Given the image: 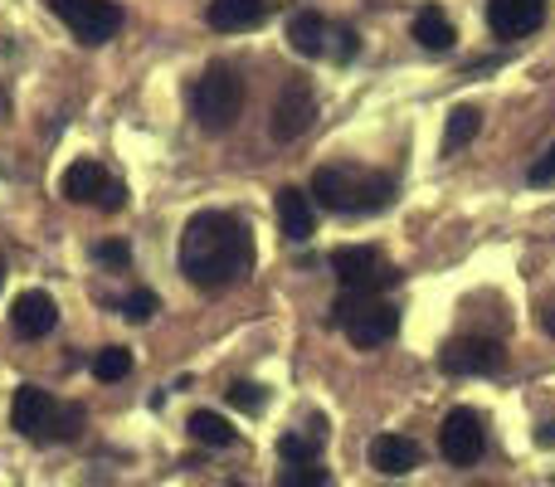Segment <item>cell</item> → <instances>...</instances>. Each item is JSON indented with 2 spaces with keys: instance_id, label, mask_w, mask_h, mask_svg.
<instances>
[{
  "instance_id": "23",
  "label": "cell",
  "mask_w": 555,
  "mask_h": 487,
  "mask_svg": "<svg viewBox=\"0 0 555 487\" xmlns=\"http://www.w3.org/2000/svg\"><path fill=\"white\" fill-rule=\"evenodd\" d=\"M278 487H332V473L322 463H283Z\"/></svg>"
},
{
  "instance_id": "12",
  "label": "cell",
  "mask_w": 555,
  "mask_h": 487,
  "mask_svg": "<svg viewBox=\"0 0 555 487\" xmlns=\"http://www.w3.org/2000/svg\"><path fill=\"white\" fill-rule=\"evenodd\" d=\"M10 326H15V336H25V342H39V336H49L59 326V307L49 293H39V287H29V293L15 297V307H10Z\"/></svg>"
},
{
  "instance_id": "20",
  "label": "cell",
  "mask_w": 555,
  "mask_h": 487,
  "mask_svg": "<svg viewBox=\"0 0 555 487\" xmlns=\"http://www.w3.org/2000/svg\"><path fill=\"white\" fill-rule=\"evenodd\" d=\"M478 127H482L478 107H453L449 127H443V152H459V146H468L473 137H478Z\"/></svg>"
},
{
  "instance_id": "16",
  "label": "cell",
  "mask_w": 555,
  "mask_h": 487,
  "mask_svg": "<svg viewBox=\"0 0 555 487\" xmlns=\"http://www.w3.org/2000/svg\"><path fill=\"white\" fill-rule=\"evenodd\" d=\"M326 39H332V29H326V20L317 15V10H297V15L287 20V44H293L302 59L326 54Z\"/></svg>"
},
{
  "instance_id": "4",
  "label": "cell",
  "mask_w": 555,
  "mask_h": 487,
  "mask_svg": "<svg viewBox=\"0 0 555 487\" xmlns=\"http://www.w3.org/2000/svg\"><path fill=\"white\" fill-rule=\"evenodd\" d=\"M332 322H341L346 342L361 346V351H375V346H385L395 332H400V312H395V303H380V297H365V293L336 297Z\"/></svg>"
},
{
  "instance_id": "3",
  "label": "cell",
  "mask_w": 555,
  "mask_h": 487,
  "mask_svg": "<svg viewBox=\"0 0 555 487\" xmlns=\"http://www.w3.org/2000/svg\"><path fill=\"white\" fill-rule=\"evenodd\" d=\"M191 107H195V123H201L205 132H230L244 113V78L234 74L230 64H210L201 74V84H195Z\"/></svg>"
},
{
  "instance_id": "6",
  "label": "cell",
  "mask_w": 555,
  "mask_h": 487,
  "mask_svg": "<svg viewBox=\"0 0 555 487\" xmlns=\"http://www.w3.org/2000/svg\"><path fill=\"white\" fill-rule=\"evenodd\" d=\"M49 10L74 29L78 44H103L122 29V5L117 0H49Z\"/></svg>"
},
{
  "instance_id": "7",
  "label": "cell",
  "mask_w": 555,
  "mask_h": 487,
  "mask_svg": "<svg viewBox=\"0 0 555 487\" xmlns=\"http://www.w3.org/2000/svg\"><path fill=\"white\" fill-rule=\"evenodd\" d=\"M439 449H443V459H449L453 469H473V463L482 459V449H488V434H482L478 410H468V405H459V410H449V414H443Z\"/></svg>"
},
{
  "instance_id": "33",
  "label": "cell",
  "mask_w": 555,
  "mask_h": 487,
  "mask_svg": "<svg viewBox=\"0 0 555 487\" xmlns=\"http://www.w3.org/2000/svg\"><path fill=\"white\" fill-rule=\"evenodd\" d=\"M0 283H5V258H0Z\"/></svg>"
},
{
  "instance_id": "22",
  "label": "cell",
  "mask_w": 555,
  "mask_h": 487,
  "mask_svg": "<svg viewBox=\"0 0 555 487\" xmlns=\"http://www.w3.org/2000/svg\"><path fill=\"white\" fill-rule=\"evenodd\" d=\"M317 449H322V434H283L278 439V459L283 463H317Z\"/></svg>"
},
{
  "instance_id": "18",
  "label": "cell",
  "mask_w": 555,
  "mask_h": 487,
  "mask_svg": "<svg viewBox=\"0 0 555 487\" xmlns=\"http://www.w3.org/2000/svg\"><path fill=\"white\" fill-rule=\"evenodd\" d=\"M410 35H414V39H420V44H424V49H429V54H443V49H449V44H453V39H459V35H453V20H449V15H443V10H439V5H424V10H420V15H414Z\"/></svg>"
},
{
  "instance_id": "19",
  "label": "cell",
  "mask_w": 555,
  "mask_h": 487,
  "mask_svg": "<svg viewBox=\"0 0 555 487\" xmlns=\"http://www.w3.org/2000/svg\"><path fill=\"white\" fill-rule=\"evenodd\" d=\"M191 439L195 444H205V449H234V424L224 420V414H215V410H195L191 414Z\"/></svg>"
},
{
  "instance_id": "2",
  "label": "cell",
  "mask_w": 555,
  "mask_h": 487,
  "mask_svg": "<svg viewBox=\"0 0 555 487\" xmlns=\"http://www.w3.org/2000/svg\"><path fill=\"white\" fill-rule=\"evenodd\" d=\"M312 201L336 215H375L395 201V181L361 166H322L312 176Z\"/></svg>"
},
{
  "instance_id": "25",
  "label": "cell",
  "mask_w": 555,
  "mask_h": 487,
  "mask_svg": "<svg viewBox=\"0 0 555 487\" xmlns=\"http://www.w3.org/2000/svg\"><path fill=\"white\" fill-rule=\"evenodd\" d=\"M78 430H83V410H78V405H54V420H49V439L68 444V439H78Z\"/></svg>"
},
{
  "instance_id": "31",
  "label": "cell",
  "mask_w": 555,
  "mask_h": 487,
  "mask_svg": "<svg viewBox=\"0 0 555 487\" xmlns=\"http://www.w3.org/2000/svg\"><path fill=\"white\" fill-rule=\"evenodd\" d=\"M537 444H541V449H555V424H541V430H537Z\"/></svg>"
},
{
  "instance_id": "26",
  "label": "cell",
  "mask_w": 555,
  "mask_h": 487,
  "mask_svg": "<svg viewBox=\"0 0 555 487\" xmlns=\"http://www.w3.org/2000/svg\"><path fill=\"white\" fill-rule=\"evenodd\" d=\"M156 307H162V303H156V293H146V287H142V293H132L122 303V317H127V322H152Z\"/></svg>"
},
{
  "instance_id": "10",
  "label": "cell",
  "mask_w": 555,
  "mask_h": 487,
  "mask_svg": "<svg viewBox=\"0 0 555 487\" xmlns=\"http://www.w3.org/2000/svg\"><path fill=\"white\" fill-rule=\"evenodd\" d=\"M49 420H54V395H49L44 385H20L15 400H10V424H15V434H25L29 444H44Z\"/></svg>"
},
{
  "instance_id": "30",
  "label": "cell",
  "mask_w": 555,
  "mask_h": 487,
  "mask_svg": "<svg viewBox=\"0 0 555 487\" xmlns=\"http://www.w3.org/2000/svg\"><path fill=\"white\" fill-rule=\"evenodd\" d=\"M336 44H332V54L336 59H341V64H346V59H356V29H336Z\"/></svg>"
},
{
  "instance_id": "29",
  "label": "cell",
  "mask_w": 555,
  "mask_h": 487,
  "mask_svg": "<svg viewBox=\"0 0 555 487\" xmlns=\"http://www.w3.org/2000/svg\"><path fill=\"white\" fill-rule=\"evenodd\" d=\"M527 181H531V185H551V181H555V146H551L546 156H541L537 166H531V171H527Z\"/></svg>"
},
{
  "instance_id": "9",
  "label": "cell",
  "mask_w": 555,
  "mask_h": 487,
  "mask_svg": "<svg viewBox=\"0 0 555 487\" xmlns=\"http://www.w3.org/2000/svg\"><path fill=\"white\" fill-rule=\"evenodd\" d=\"M312 117H317V98H312V88L302 84V78H293V84L278 93V103H273V142H297V137L312 127Z\"/></svg>"
},
{
  "instance_id": "5",
  "label": "cell",
  "mask_w": 555,
  "mask_h": 487,
  "mask_svg": "<svg viewBox=\"0 0 555 487\" xmlns=\"http://www.w3.org/2000/svg\"><path fill=\"white\" fill-rule=\"evenodd\" d=\"M332 273H336V283H341V293H365V297H375L380 287H390L395 278H400L380 258V248H371V244L336 248V254H332Z\"/></svg>"
},
{
  "instance_id": "8",
  "label": "cell",
  "mask_w": 555,
  "mask_h": 487,
  "mask_svg": "<svg viewBox=\"0 0 555 487\" xmlns=\"http://www.w3.org/2000/svg\"><path fill=\"white\" fill-rule=\"evenodd\" d=\"M507 366V351L492 336H459L439 351V371L443 375H498Z\"/></svg>"
},
{
  "instance_id": "11",
  "label": "cell",
  "mask_w": 555,
  "mask_h": 487,
  "mask_svg": "<svg viewBox=\"0 0 555 487\" xmlns=\"http://www.w3.org/2000/svg\"><path fill=\"white\" fill-rule=\"evenodd\" d=\"M546 20V0H488V29L498 39H521Z\"/></svg>"
},
{
  "instance_id": "14",
  "label": "cell",
  "mask_w": 555,
  "mask_h": 487,
  "mask_svg": "<svg viewBox=\"0 0 555 487\" xmlns=\"http://www.w3.org/2000/svg\"><path fill=\"white\" fill-rule=\"evenodd\" d=\"M278 225H283V240L307 244L317 234V210H312V195H302L297 185H283L278 191Z\"/></svg>"
},
{
  "instance_id": "24",
  "label": "cell",
  "mask_w": 555,
  "mask_h": 487,
  "mask_svg": "<svg viewBox=\"0 0 555 487\" xmlns=\"http://www.w3.org/2000/svg\"><path fill=\"white\" fill-rule=\"evenodd\" d=\"M224 395H230V405L234 410H244V414H259L263 405H269V390H263L259 381H234Z\"/></svg>"
},
{
  "instance_id": "28",
  "label": "cell",
  "mask_w": 555,
  "mask_h": 487,
  "mask_svg": "<svg viewBox=\"0 0 555 487\" xmlns=\"http://www.w3.org/2000/svg\"><path fill=\"white\" fill-rule=\"evenodd\" d=\"M98 205H103L107 215H117V210H122V205H127V185L107 176V185H103V195H98Z\"/></svg>"
},
{
  "instance_id": "27",
  "label": "cell",
  "mask_w": 555,
  "mask_h": 487,
  "mask_svg": "<svg viewBox=\"0 0 555 487\" xmlns=\"http://www.w3.org/2000/svg\"><path fill=\"white\" fill-rule=\"evenodd\" d=\"M93 258H98V264H107V268H127V264H132V248H127L122 240H103L93 248Z\"/></svg>"
},
{
  "instance_id": "17",
  "label": "cell",
  "mask_w": 555,
  "mask_h": 487,
  "mask_svg": "<svg viewBox=\"0 0 555 487\" xmlns=\"http://www.w3.org/2000/svg\"><path fill=\"white\" fill-rule=\"evenodd\" d=\"M103 185H107V171L98 162H74L64 171V181H59V191H64V201H74V205H88V201H98L103 195Z\"/></svg>"
},
{
  "instance_id": "21",
  "label": "cell",
  "mask_w": 555,
  "mask_h": 487,
  "mask_svg": "<svg viewBox=\"0 0 555 487\" xmlns=\"http://www.w3.org/2000/svg\"><path fill=\"white\" fill-rule=\"evenodd\" d=\"M93 375L103 385H113V381H122V375H132V351H122V346H107V351H98L93 356Z\"/></svg>"
},
{
  "instance_id": "13",
  "label": "cell",
  "mask_w": 555,
  "mask_h": 487,
  "mask_svg": "<svg viewBox=\"0 0 555 487\" xmlns=\"http://www.w3.org/2000/svg\"><path fill=\"white\" fill-rule=\"evenodd\" d=\"M424 463L420 444L404 439V434H375L371 439V469L385 473V478H404V473H414Z\"/></svg>"
},
{
  "instance_id": "1",
  "label": "cell",
  "mask_w": 555,
  "mask_h": 487,
  "mask_svg": "<svg viewBox=\"0 0 555 487\" xmlns=\"http://www.w3.org/2000/svg\"><path fill=\"white\" fill-rule=\"evenodd\" d=\"M254 268V240L244 230L240 215L201 210L185 220L181 234V273L191 278L201 293H220V287L240 283Z\"/></svg>"
},
{
  "instance_id": "15",
  "label": "cell",
  "mask_w": 555,
  "mask_h": 487,
  "mask_svg": "<svg viewBox=\"0 0 555 487\" xmlns=\"http://www.w3.org/2000/svg\"><path fill=\"white\" fill-rule=\"evenodd\" d=\"M269 20V0H210V25L224 35H240Z\"/></svg>"
},
{
  "instance_id": "32",
  "label": "cell",
  "mask_w": 555,
  "mask_h": 487,
  "mask_svg": "<svg viewBox=\"0 0 555 487\" xmlns=\"http://www.w3.org/2000/svg\"><path fill=\"white\" fill-rule=\"evenodd\" d=\"M546 332H551V336H555V303H551V307H546Z\"/></svg>"
}]
</instances>
